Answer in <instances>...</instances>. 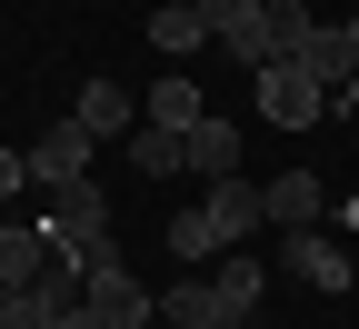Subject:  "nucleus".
Segmentation results:
<instances>
[{"mask_svg":"<svg viewBox=\"0 0 359 329\" xmlns=\"http://www.w3.org/2000/svg\"><path fill=\"white\" fill-rule=\"evenodd\" d=\"M40 269H50V229H40V220H11V210H0V290H30Z\"/></svg>","mask_w":359,"mask_h":329,"instance_id":"11","label":"nucleus"},{"mask_svg":"<svg viewBox=\"0 0 359 329\" xmlns=\"http://www.w3.org/2000/svg\"><path fill=\"white\" fill-rule=\"evenodd\" d=\"M90 160H100V140H90L80 120H50V130L30 140V180H40V190H70V180H90Z\"/></svg>","mask_w":359,"mask_h":329,"instance_id":"6","label":"nucleus"},{"mask_svg":"<svg viewBox=\"0 0 359 329\" xmlns=\"http://www.w3.org/2000/svg\"><path fill=\"white\" fill-rule=\"evenodd\" d=\"M200 40H210V20H200V0H160V11H150V51H160V60H190Z\"/></svg>","mask_w":359,"mask_h":329,"instance_id":"15","label":"nucleus"},{"mask_svg":"<svg viewBox=\"0 0 359 329\" xmlns=\"http://www.w3.org/2000/svg\"><path fill=\"white\" fill-rule=\"evenodd\" d=\"M259 80V120L269 130H320V110H330V90L309 80V70H290V60H269V70H250Z\"/></svg>","mask_w":359,"mask_h":329,"instance_id":"3","label":"nucleus"},{"mask_svg":"<svg viewBox=\"0 0 359 329\" xmlns=\"http://www.w3.org/2000/svg\"><path fill=\"white\" fill-rule=\"evenodd\" d=\"M280 269L299 279V290H320V300L349 290V250L330 240V229H280Z\"/></svg>","mask_w":359,"mask_h":329,"instance_id":"5","label":"nucleus"},{"mask_svg":"<svg viewBox=\"0 0 359 329\" xmlns=\"http://www.w3.org/2000/svg\"><path fill=\"white\" fill-rule=\"evenodd\" d=\"M140 120H150V130H200V120H210V100L190 90V70H170L150 100H140Z\"/></svg>","mask_w":359,"mask_h":329,"instance_id":"16","label":"nucleus"},{"mask_svg":"<svg viewBox=\"0 0 359 329\" xmlns=\"http://www.w3.org/2000/svg\"><path fill=\"white\" fill-rule=\"evenodd\" d=\"M160 329H230V309H219L210 279H170L160 290Z\"/></svg>","mask_w":359,"mask_h":329,"instance_id":"14","label":"nucleus"},{"mask_svg":"<svg viewBox=\"0 0 359 329\" xmlns=\"http://www.w3.org/2000/svg\"><path fill=\"white\" fill-rule=\"evenodd\" d=\"M60 329H100V319H90V309H60Z\"/></svg>","mask_w":359,"mask_h":329,"instance_id":"20","label":"nucleus"},{"mask_svg":"<svg viewBox=\"0 0 359 329\" xmlns=\"http://www.w3.org/2000/svg\"><path fill=\"white\" fill-rule=\"evenodd\" d=\"M130 170L170 180V170H180V130H150V120H140V130H130Z\"/></svg>","mask_w":359,"mask_h":329,"instance_id":"17","label":"nucleus"},{"mask_svg":"<svg viewBox=\"0 0 359 329\" xmlns=\"http://www.w3.org/2000/svg\"><path fill=\"white\" fill-rule=\"evenodd\" d=\"M180 170H200V180H230V170H240V130H230V120H200V130H180Z\"/></svg>","mask_w":359,"mask_h":329,"instance_id":"13","label":"nucleus"},{"mask_svg":"<svg viewBox=\"0 0 359 329\" xmlns=\"http://www.w3.org/2000/svg\"><path fill=\"white\" fill-rule=\"evenodd\" d=\"M70 120H80L90 140H130V130H140V100H130L120 80H80V100H70Z\"/></svg>","mask_w":359,"mask_h":329,"instance_id":"10","label":"nucleus"},{"mask_svg":"<svg viewBox=\"0 0 359 329\" xmlns=\"http://www.w3.org/2000/svg\"><path fill=\"white\" fill-rule=\"evenodd\" d=\"M200 220H210V240H219V250H240V240H259V180H250V170H230V180H210V200H200Z\"/></svg>","mask_w":359,"mask_h":329,"instance_id":"7","label":"nucleus"},{"mask_svg":"<svg viewBox=\"0 0 359 329\" xmlns=\"http://www.w3.org/2000/svg\"><path fill=\"white\" fill-rule=\"evenodd\" d=\"M250 329H269V319H250Z\"/></svg>","mask_w":359,"mask_h":329,"instance_id":"22","label":"nucleus"},{"mask_svg":"<svg viewBox=\"0 0 359 329\" xmlns=\"http://www.w3.org/2000/svg\"><path fill=\"white\" fill-rule=\"evenodd\" d=\"M280 60H290V70H309L320 90H349V80H359V60H349V30H339V20H309V30L290 40Z\"/></svg>","mask_w":359,"mask_h":329,"instance_id":"8","label":"nucleus"},{"mask_svg":"<svg viewBox=\"0 0 359 329\" xmlns=\"http://www.w3.org/2000/svg\"><path fill=\"white\" fill-rule=\"evenodd\" d=\"M339 30H349V60H359V11H349V20H339Z\"/></svg>","mask_w":359,"mask_h":329,"instance_id":"21","label":"nucleus"},{"mask_svg":"<svg viewBox=\"0 0 359 329\" xmlns=\"http://www.w3.org/2000/svg\"><path fill=\"white\" fill-rule=\"evenodd\" d=\"M20 180H30V150H0V200H20Z\"/></svg>","mask_w":359,"mask_h":329,"instance_id":"19","label":"nucleus"},{"mask_svg":"<svg viewBox=\"0 0 359 329\" xmlns=\"http://www.w3.org/2000/svg\"><path fill=\"white\" fill-rule=\"evenodd\" d=\"M150 329H160V319H150Z\"/></svg>","mask_w":359,"mask_h":329,"instance_id":"23","label":"nucleus"},{"mask_svg":"<svg viewBox=\"0 0 359 329\" xmlns=\"http://www.w3.org/2000/svg\"><path fill=\"white\" fill-rule=\"evenodd\" d=\"M170 250H180V269H190V260H219V240H210V220H200V210H180V220H170Z\"/></svg>","mask_w":359,"mask_h":329,"instance_id":"18","label":"nucleus"},{"mask_svg":"<svg viewBox=\"0 0 359 329\" xmlns=\"http://www.w3.org/2000/svg\"><path fill=\"white\" fill-rule=\"evenodd\" d=\"M320 180H309V170H280V180H259V220L269 229H320Z\"/></svg>","mask_w":359,"mask_h":329,"instance_id":"9","label":"nucleus"},{"mask_svg":"<svg viewBox=\"0 0 359 329\" xmlns=\"http://www.w3.org/2000/svg\"><path fill=\"white\" fill-rule=\"evenodd\" d=\"M80 309L100 319V329H150V319H160V300H150V290H140V279H130L120 260H100V269L80 279Z\"/></svg>","mask_w":359,"mask_h":329,"instance_id":"4","label":"nucleus"},{"mask_svg":"<svg viewBox=\"0 0 359 329\" xmlns=\"http://www.w3.org/2000/svg\"><path fill=\"white\" fill-rule=\"evenodd\" d=\"M50 260L70 269H100L110 260V200H100V180H70V190H50Z\"/></svg>","mask_w":359,"mask_h":329,"instance_id":"1","label":"nucleus"},{"mask_svg":"<svg viewBox=\"0 0 359 329\" xmlns=\"http://www.w3.org/2000/svg\"><path fill=\"white\" fill-rule=\"evenodd\" d=\"M200 20H210V40H219V51H230L240 70H269V60H280L269 0H200Z\"/></svg>","mask_w":359,"mask_h":329,"instance_id":"2","label":"nucleus"},{"mask_svg":"<svg viewBox=\"0 0 359 329\" xmlns=\"http://www.w3.org/2000/svg\"><path fill=\"white\" fill-rule=\"evenodd\" d=\"M210 290H219V309H230V329H250L259 319V250H219Z\"/></svg>","mask_w":359,"mask_h":329,"instance_id":"12","label":"nucleus"}]
</instances>
